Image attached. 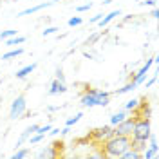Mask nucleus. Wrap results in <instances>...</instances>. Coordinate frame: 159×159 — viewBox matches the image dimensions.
<instances>
[{
  "label": "nucleus",
  "mask_w": 159,
  "mask_h": 159,
  "mask_svg": "<svg viewBox=\"0 0 159 159\" xmlns=\"http://www.w3.org/2000/svg\"><path fill=\"white\" fill-rule=\"evenodd\" d=\"M130 148V136H110L103 139V152L107 157H119Z\"/></svg>",
  "instance_id": "nucleus-1"
},
{
  "label": "nucleus",
  "mask_w": 159,
  "mask_h": 159,
  "mask_svg": "<svg viewBox=\"0 0 159 159\" xmlns=\"http://www.w3.org/2000/svg\"><path fill=\"white\" fill-rule=\"evenodd\" d=\"M109 103H110V94H109V92L92 89V87H89L87 92L81 96V105H85V107H94V105L107 107Z\"/></svg>",
  "instance_id": "nucleus-2"
},
{
  "label": "nucleus",
  "mask_w": 159,
  "mask_h": 159,
  "mask_svg": "<svg viewBox=\"0 0 159 159\" xmlns=\"http://www.w3.org/2000/svg\"><path fill=\"white\" fill-rule=\"evenodd\" d=\"M63 152H65V143L63 141H52L49 147H43L36 154L38 159H58L63 157Z\"/></svg>",
  "instance_id": "nucleus-3"
},
{
  "label": "nucleus",
  "mask_w": 159,
  "mask_h": 159,
  "mask_svg": "<svg viewBox=\"0 0 159 159\" xmlns=\"http://www.w3.org/2000/svg\"><path fill=\"white\" fill-rule=\"evenodd\" d=\"M130 138L141 139V141H148V138H150V116L141 118L134 123V130H132V136Z\"/></svg>",
  "instance_id": "nucleus-4"
},
{
  "label": "nucleus",
  "mask_w": 159,
  "mask_h": 159,
  "mask_svg": "<svg viewBox=\"0 0 159 159\" xmlns=\"http://www.w3.org/2000/svg\"><path fill=\"white\" fill-rule=\"evenodd\" d=\"M25 109H27V99H25V94H18L16 98L13 99V103H11L9 118L11 119H20V116H24Z\"/></svg>",
  "instance_id": "nucleus-5"
},
{
  "label": "nucleus",
  "mask_w": 159,
  "mask_h": 159,
  "mask_svg": "<svg viewBox=\"0 0 159 159\" xmlns=\"http://www.w3.org/2000/svg\"><path fill=\"white\" fill-rule=\"evenodd\" d=\"M110 136H114L112 134V127H99V129H92L85 136V139H80L78 143H89V141H99V139H107Z\"/></svg>",
  "instance_id": "nucleus-6"
},
{
  "label": "nucleus",
  "mask_w": 159,
  "mask_h": 159,
  "mask_svg": "<svg viewBox=\"0 0 159 159\" xmlns=\"http://www.w3.org/2000/svg\"><path fill=\"white\" fill-rule=\"evenodd\" d=\"M134 123H136V119L132 118V116H130V118H125L123 121H119L118 125H114L112 134H114V136H132Z\"/></svg>",
  "instance_id": "nucleus-7"
},
{
  "label": "nucleus",
  "mask_w": 159,
  "mask_h": 159,
  "mask_svg": "<svg viewBox=\"0 0 159 159\" xmlns=\"http://www.w3.org/2000/svg\"><path fill=\"white\" fill-rule=\"evenodd\" d=\"M154 61H156V56H154V58H150L148 61H147V63H145V65H143V67H141V69H139L138 72L134 74V76H132V81H134L136 85H141V83H143V80H145V76H147V72H148L150 65H152Z\"/></svg>",
  "instance_id": "nucleus-8"
},
{
  "label": "nucleus",
  "mask_w": 159,
  "mask_h": 159,
  "mask_svg": "<svg viewBox=\"0 0 159 159\" xmlns=\"http://www.w3.org/2000/svg\"><path fill=\"white\" fill-rule=\"evenodd\" d=\"M36 130H38V125H31V127H27V129L24 130V132L20 134L18 141H16V148H20V147H22V145H24V143H25V141H27V139L36 132Z\"/></svg>",
  "instance_id": "nucleus-9"
},
{
  "label": "nucleus",
  "mask_w": 159,
  "mask_h": 159,
  "mask_svg": "<svg viewBox=\"0 0 159 159\" xmlns=\"http://www.w3.org/2000/svg\"><path fill=\"white\" fill-rule=\"evenodd\" d=\"M54 2H43V4H40V6H33V7H27V9L20 11L16 16H25V15H34V13H38L40 9H45V7H49V6H52Z\"/></svg>",
  "instance_id": "nucleus-10"
},
{
  "label": "nucleus",
  "mask_w": 159,
  "mask_h": 159,
  "mask_svg": "<svg viewBox=\"0 0 159 159\" xmlns=\"http://www.w3.org/2000/svg\"><path fill=\"white\" fill-rule=\"evenodd\" d=\"M67 90V85H65V81H60L58 78L54 80L52 83H51V90H49V94L51 96H54V94H63Z\"/></svg>",
  "instance_id": "nucleus-11"
},
{
  "label": "nucleus",
  "mask_w": 159,
  "mask_h": 159,
  "mask_svg": "<svg viewBox=\"0 0 159 159\" xmlns=\"http://www.w3.org/2000/svg\"><path fill=\"white\" fill-rule=\"evenodd\" d=\"M119 15H121V11H110L109 15H105V16H101V20H99L98 24H99V27H105V25H109L110 22H112V20L116 18V16H119Z\"/></svg>",
  "instance_id": "nucleus-12"
},
{
  "label": "nucleus",
  "mask_w": 159,
  "mask_h": 159,
  "mask_svg": "<svg viewBox=\"0 0 159 159\" xmlns=\"http://www.w3.org/2000/svg\"><path fill=\"white\" fill-rule=\"evenodd\" d=\"M34 69H36V63L25 65V67H22L20 70H16V74H15V76H16V78H25V76H27V74H31Z\"/></svg>",
  "instance_id": "nucleus-13"
},
{
  "label": "nucleus",
  "mask_w": 159,
  "mask_h": 159,
  "mask_svg": "<svg viewBox=\"0 0 159 159\" xmlns=\"http://www.w3.org/2000/svg\"><path fill=\"white\" fill-rule=\"evenodd\" d=\"M6 42V45H22L24 42H25V36H11V38H6L4 40Z\"/></svg>",
  "instance_id": "nucleus-14"
},
{
  "label": "nucleus",
  "mask_w": 159,
  "mask_h": 159,
  "mask_svg": "<svg viewBox=\"0 0 159 159\" xmlns=\"http://www.w3.org/2000/svg\"><path fill=\"white\" fill-rule=\"evenodd\" d=\"M125 118H127V112H125V110H121V112H116V114L110 118V125L114 127V125H118L119 121H123Z\"/></svg>",
  "instance_id": "nucleus-15"
},
{
  "label": "nucleus",
  "mask_w": 159,
  "mask_h": 159,
  "mask_svg": "<svg viewBox=\"0 0 159 159\" xmlns=\"http://www.w3.org/2000/svg\"><path fill=\"white\" fill-rule=\"evenodd\" d=\"M119 157H123V159H143V154H138V152H134V150H127V152H123Z\"/></svg>",
  "instance_id": "nucleus-16"
},
{
  "label": "nucleus",
  "mask_w": 159,
  "mask_h": 159,
  "mask_svg": "<svg viewBox=\"0 0 159 159\" xmlns=\"http://www.w3.org/2000/svg\"><path fill=\"white\" fill-rule=\"evenodd\" d=\"M20 54H24V49H22V47H18V49H13V51H9V52H6V54H2V60L16 58V56H20Z\"/></svg>",
  "instance_id": "nucleus-17"
},
{
  "label": "nucleus",
  "mask_w": 159,
  "mask_h": 159,
  "mask_svg": "<svg viewBox=\"0 0 159 159\" xmlns=\"http://www.w3.org/2000/svg\"><path fill=\"white\" fill-rule=\"evenodd\" d=\"M29 154H31V150H29V148H22V147H20V150H16V152H15V154L11 156V159H22V157H27Z\"/></svg>",
  "instance_id": "nucleus-18"
},
{
  "label": "nucleus",
  "mask_w": 159,
  "mask_h": 159,
  "mask_svg": "<svg viewBox=\"0 0 159 159\" xmlns=\"http://www.w3.org/2000/svg\"><path fill=\"white\" fill-rule=\"evenodd\" d=\"M136 87H138V85H136L134 81H130V83H127L125 87H121V89H118L116 92H114V94H125V92H130V90H134Z\"/></svg>",
  "instance_id": "nucleus-19"
},
{
  "label": "nucleus",
  "mask_w": 159,
  "mask_h": 159,
  "mask_svg": "<svg viewBox=\"0 0 159 159\" xmlns=\"http://www.w3.org/2000/svg\"><path fill=\"white\" fill-rule=\"evenodd\" d=\"M15 34H16V31H15V29H7V31H2V33H0V40L4 42V40H6V38H11V36H15Z\"/></svg>",
  "instance_id": "nucleus-20"
},
{
  "label": "nucleus",
  "mask_w": 159,
  "mask_h": 159,
  "mask_svg": "<svg viewBox=\"0 0 159 159\" xmlns=\"http://www.w3.org/2000/svg\"><path fill=\"white\" fill-rule=\"evenodd\" d=\"M80 118H83V114H81V112H78V114H76L74 118H69V119H67V123H65V125H67V127H72V125H76V123L80 121Z\"/></svg>",
  "instance_id": "nucleus-21"
},
{
  "label": "nucleus",
  "mask_w": 159,
  "mask_h": 159,
  "mask_svg": "<svg viewBox=\"0 0 159 159\" xmlns=\"http://www.w3.org/2000/svg\"><path fill=\"white\" fill-rule=\"evenodd\" d=\"M99 36H101V33H94V34H92L90 38L85 40V45H94V42H96V40H98Z\"/></svg>",
  "instance_id": "nucleus-22"
},
{
  "label": "nucleus",
  "mask_w": 159,
  "mask_h": 159,
  "mask_svg": "<svg viewBox=\"0 0 159 159\" xmlns=\"http://www.w3.org/2000/svg\"><path fill=\"white\" fill-rule=\"evenodd\" d=\"M81 22H83V20H81V16H72L67 24H69V27H74V25H80Z\"/></svg>",
  "instance_id": "nucleus-23"
},
{
  "label": "nucleus",
  "mask_w": 159,
  "mask_h": 159,
  "mask_svg": "<svg viewBox=\"0 0 159 159\" xmlns=\"http://www.w3.org/2000/svg\"><path fill=\"white\" fill-rule=\"evenodd\" d=\"M138 101L139 99H130V101H127V103H125V110H132L136 105H138Z\"/></svg>",
  "instance_id": "nucleus-24"
},
{
  "label": "nucleus",
  "mask_w": 159,
  "mask_h": 159,
  "mask_svg": "<svg viewBox=\"0 0 159 159\" xmlns=\"http://www.w3.org/2000/svg\"><path fill=\"white\" fill-rule=\"evenodd\" d=\"M56 31H60L58 27H45V29H43V33H42V34H43V36H49V34H54Z\"/></svg>",
  "instance_id": "nucleus-25"
},
{
  "label": "nucleus",
  "mask_w": 159,
  "mask_h": 159,
  "mask_svg": "<svg viewBox=\"0 0 159 159\" xmlns=\"http://www.w3.org/2000/svg\"><path fill=\"white\" fill-rule=\"evenodd\" d=\"M90 7H92V4H83V6H78V7H76V11H78V13H81V11H87V9H90Z\"/></svg>",
  "instance_id": "nucleus-26"
},
{
  "label": "nucleus",
  "mask_w": 159,
  "mask_h": 159,
  "mask_svg": "<svg viewBox=\"0 0 159 159\" xmlns=\"http://www.w3.org/2000/svg\"><path fill=\"white\" fill-rule=\"evenodd\" d=\"M56 78H58L60 81H65V78H63V70H61V69L56 70Z\"/></svg>",
  "instance_id": "nucleus-27"
},
{
  "label": "nucleus",
  "mask_w": 159,
  "mask_h": 159,
  "mask_svg": "<svg viewBox=\"0 0 159 159\" xmlns=\"http://www.w3.org/2000/svg\"><path fill=\"white\" fill-rule=\"evenodd\" d=\"M156 2L157 0H147V2H139L141 6H156Z\"/></svg>",
  "instance_id": "nucleus-28"
},
{
  "label": "nucleus",
  "mask_w": 159,
  "mask_h": 159,
  "mask_svg": "<svg viewBox=\"0 0 159 159\" xmlns=\"http://www.w3.org/2000/svg\"><path fill=\"white\" fill-rule=\"evenodd\" d=\"M101 16H103V15H96V16H92V18H90V24H96V22H99V20H101Z\"/></svg>",
  "instance_id": "nucleus-29"
},
{
  "label": "nucleus",
  "mask_w": 159,
  "mask_h": 159,
  "mask_svg": "<svg viewBox=\"0 0 159 159\" xmlns=\"http://www.w3.org/2000/svg\"><path fill=\"white\" fill-rule=\"evenodd\" d=\"M156 80H157V78H156V76H154V78L150 80V81H147V89H148V87H152V85H154V83H156Z\"/></svg>",
  "instance_id": "nucleus-30"
},
{
  "label": "nucleus",
  "mask_w": 159,
  "mask_h": 159,
  "mask_svg": "<svg viewBox=\"0 0 159 159\" xmlns=\"http://www.w3.org/2000/svg\"><path fill=\"white\" fill-rule=\"evenodd\" d=\"M60 132H61V134H69V132H70V127H65V129L60 130Z\"/></svg>",
  "instance_id": "nucleus-31"
},
{
  "label": "nucleus",
  "mask_w": 159,
  "mask_h": 159,
  "mask_svg": "<svg viewBox=\"0 0 159 159\" xmlns=\"http://www.w3.org/2000/svg\"><path fill=\"white\" fill-rule=\"evenodd\" d=\"M13 2H18V0H13Z\"/></svg>",
  "instance_id": "nucleus-32"
},
{
  "label": "nucleus",
  "mask_w": 159,
  "mask_h": 159,
  "mask_svg": "<svg viewBox=\"0 0 159 159\" xmlns=\"http://www.w3.org/2000/svg\"><path fill=\"white\" fill-rule=\"evenodd\" d=\"M136 2H141V0H136Z\"/></svg>",
  "instance_id": "nucleus-33"
}]
</instances>
